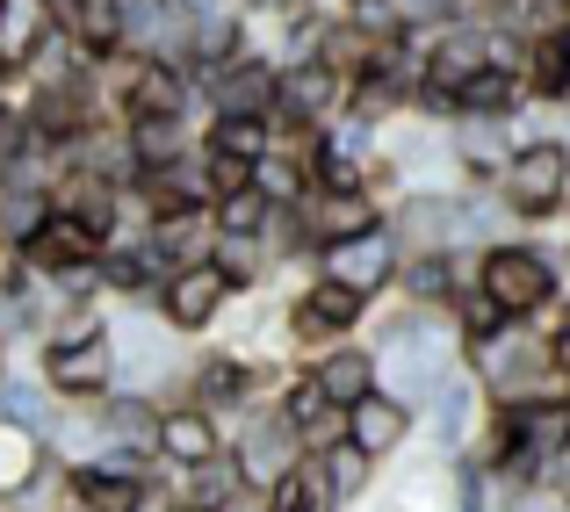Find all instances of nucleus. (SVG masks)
I'll return each instance as SVG.
<instances>
[{"mask_svg": "<svg viewBox=\"0 0 570 512\" xmlns=\"http://www.w3.org/2000/svg\"><path fill=\"white\" fill-rule=\"evenodd\" d=\"M455 354H462V333L448 311H419L404 304L397 318L383 325V354H376V390H390L397 404H426L433 390L455 375Z\"/></svg>", "mask_w": 570, "mask_h": 512, "instance_id": "1", "label": "nucleus"}, {"mask_svg": "<svg viewBox=\"0 0 570 512\" xmlns=\"http://www.w3.org/2000/svg\"><path fill=\"white\" fill-rule=\"evenodd\" d=\"M37 383L58 404H101L124 383V361H116V333L101 311H72L58 333L37 339Z\"/></svg>", "mask_w": 570, "mask_h": 512, "instance_id": "2", "label": "nucleus"}, {"mask_svg": "<svg viewBox=\"0 0 570 512\" xmlns=\"http://www.w3.org/2000/svg\"><path fill=\"white\" fill-rule=\"evenodd\" d=\"M462 354H470V383L484 390L491 404H528V397H557V390H570L557 375V361H549V339H534L520 318H505L491 339H470Z\"/></svg>", "mask_w": 570, "mask_h": 512, "instance_id": "3", "label": "nucleus"}, {"mask_svg": "<svg viewBox=\"0 0 570 512\" xmlns=\"http://www.w3.org/2000/svg\"><path fill=\"white\" fill-rule=\"evenodd\" d=\"M476 289H484L505 318L528 325L534 311L557 304V260H549V253H534V246H520V238H499V246L476 253Z\"/></svg>", "mask_w": 570, "mask_h": 512, "instance_id": "4", "label": "nucleus"}, {"mask_svg": "<svg viewBox=\"0 0 570 512\" xmlns=\"http://www.w3.org/2000/svg\"><path fill=\"white\" fill-rule=\"evenodd\" d=\"M232 462H238V476H246L253 499H267L282 476H296L311 462V447H304V433L282 419V404H253V412H238Z\"/></svg>", "mask_w": 570, "mask_h": 512, "instance_id": "5", "label": "nucleus"}, {"mask_svg": "<svg viewBox=\"0 0 570 512\" xmlns=\"http://www.w3.org/2000/svg\"><path fill=\"white\" fill-rule=\"evenodd\" d=\"M499 203H505V217H528V224L570 209V145L563 138L513 145V159L499 174Z\"/></svg>", "mask_w": 570, "mask_h": 512, "instance_id": "6", "label": "nucleus"}, {"mask_svg": "<svg viewBox=\"0 0 570 512\" xmlns=\"http://www.w3.org/2000/svg\"><path fill=\"white\" fill-rule=\"evenodd\" d=\"M311 260H318V275H325V282H340V289L383 296L390 282H397V267H404V238H397V224L383 217L376 232H362V238H340V246H318Z\"/></svg>", "mask_w": 570, "mask_h": 512, "instance_id": "7", "label": "nucleus"}, {"mask_svg": "<svg viewBox=\"0 0 570 512\" xmlns=\"http://www.w3.org/2000/svg\"><path fill=\"white\" fill-rule=\"evenodd\" d=\"M368 304H376V296L340 289V282L311 275V289H296V304H289V339H296V346H311V354H325V346H340V339L354 333V325L368 318Z\"/></svg>", "mask_w": 570, "mask_h": 512, "instance_id": "8", "label": "nucleus"}, {"mask_svg": "<svg viewBox=\"0 0 570 512\" xmlns=\"http://www.w3.org/2000/svg\"><path fill=\"white\" fill-rule=\"evenodd\" d=\"M101 253H109V238L87 232L80 217H66V209H51V217H43V232L29 238V246H14V267H29L37 282H66V275L101 267Z\"/></svg>", "mask_w": 570, "mask_h": 512, "instance_id": "9", "label": "nucleus"}, {"mask_svg": "<svg viewBox=\"0 0 570 512\" xmlns=\"http://www.w3.org/2000/svg\"><path fill=\"white\" fill-rule=\"evenodd\" d=\"M232 296H238V289L224 282L217 260L174 267L167 289H159V325H167V333H181V339H195V333H209V325L224 318V304H232Z\"/></svg>", "mask_w": 570, "mask_h": 512, "instance_id": "10", "label": "nucleus"}, {"mask_svg": "<svg viewBox=\"0 0 570 512\" xmlns=\"http://www.w3.org/2000/svg\"><path fill=\"white\" fill-rule=\"evenodd\" d=\"M51 29L87 58V66L130 51V14H124V0H51Z\"/></svg>", "mask_w": 570, "mask_h": 512, "instance_id": "11", "label": "nucleus"}, {"mask_svg": "<svg viewBox=\"0 0 570 512\" xmlns=\"http://www.w3.org/2000/svg\"><path fill=\"white\" fill-rule=\"evenodd\" d=\"M296 209H304L311 253L340 246V238H362V232H376V224H383V195L376 188H311Z\"/></svg>", "mask_w": 570, "mask_h": 512, "instance_id": "12", "label": "nucleus"}, {"mask_svg": "<svg viewBox=\"0 0 570 512\" xmlns=\"http://www.w3.org/2000/svg\"><path fill=\"white\" fill-rule=\"evenodd\" d=\"M153 447H159V462H167V476L203 470V462L224 455V419H209L203 404L174 397V404H159V441Z\"/></svg>", "mask_w": 570, "mask_h": 512, "instance_id": "13", "label": "nucleus"}, {"mask_svg": "<svg viewBox=\"0 0 570 512\" xmlns=\"http://www.w3.org/2000/svg\"><path fill=\"white\" fill-rule=\"evenodd\" d=\"M181 397H188V404H203L209 419H224V412H253V404H261V368H253L246 354H203V361L188 368Z\"/></svg>", "mask_w": 570, "mask_h": 512, "instance_id": "14", "label": "nucleus"}, {"mask_svg": "<svg viewBox=\"0 0 570 512\" xmlns=\"http://www.w3.org/2000/svg\"><path fill=\"white\" fill-rule=\"evenodd\" d=\"M145 246L159 253V267H195L217 253V217L209 209H167V217H145Z\"/></svg>", "mask_w": 570, "mask_h": 512, "instance_id": "15", "label": "nucleus"}, {"mask_svg": "<svg viewBox=\"0 0 570 512\" xmlns=\"http://www.w3.org/2000/svg\"><path fill=\"white\" fill-rule=\"evenodd\" d=\"M101 289L124 296V304H153L159 311V289H167V267H159V253L138 238H116L109 253H101Z\"/></svg>", "mask_w": 570, "mask_h": 512, "instance_id": "16", "label": "nucleus"}, {"mask_svg": "<svg viewBox=\"0 0 570 512\" xmlns=\"http://www.w3.org/2000/svg\"><path fill=\"white\" fill-rule=\"evenodd\" d=\"M528 109V80L513 66H484L476 80L455 87V124H505Z\"/></svg>", "mask_w": 570, "mask_h": 512, "instance_id": "17", "label": "nucleus"}, {"mask_svg": "<svg viewBox=\"0 0 570 512\" xmlns=\"http://www.w3.org/2000/svg\"><path fill=\"white\" fill-rule=\"evenodd\" d=\"M412 433V404H397L390 390H368L362 404H347V441L362 447L368 462H383V455H397V441Z\"/></svg>", "mask_w": 570, "mask_h": 512, "instance_id": "18", "label": "nucleus"}, {"mask_svg": "<svg viewBox=\"0 0 570 512\" xmlns=\"http://www.w3.org/2000/svg\"><path fill=\"white\" fill-rule=\"evenodd\" d=\"M282 419L304 433L311 455H318V447H333V441H347V412H340V404L325 397L311 375H289V383H282Z\"/></svg>", "mask_w": 570, "mask_h": 512, "instance_id": "19", "label": "nucleus"}, {"mask_svg": "<svg viewBox=\"0 0 570 512\" xmlns=\"http://www.w3.org/2000/svg\"><path fill=\"white\" fill-rule=\"evenodd\" d=\"M304 375L340 404V412H347V404H362L368 390H376V354H368V346H347V339H340V346H325V354H311V368H304Z\"/></svg>", "mask_w": 570, "mask_h": 512, "instance_id": "20", "label": "nucleus"}, {"mask_svg": "<svg viewBox=\"0 0 570 512\" xmlns=\"http://www.w3.org/2000/svg\"><path fill=\"white\" fill-rule=\"evenodd\" d=\"M520 80H528V101L570 109V22L528 37V66H520Z\"/></svg>", "mask_w": 570, "mask_h": 512, "instance_id": "21", "label": "nucleus"}, {"mask_svg": "<svg viewBox=\"0 0 570 512\" xmlns=\"http://www.w3.org/2000/svg\"><path fill=\"white\" fill-rule=\"evenodd\" d=\"M124 138H130V167L138 174H153V167H174L181 152H195V116H130L124 124Z\"/></svg>", "mask_w": 570, "mask_h": 512, "instance_id": "22", "label": "nucleus"}, {"mask_svg": "<svg viewBox=\"0 0 570 512\" xmlns=\"http://www.w3.org/2000/svg\"><path fill=\"white\" fill-rule=\"evenodd\" d=\"M397 289H404V304H419V311H455L462 260H455V253H404Z\"/></svg>", "mask_w": 570, "mask_h": 512, "instance_id": "23", "label": "nucleus"}, {"mask_svg": "<svg viewBox=\"0 0 570 512\" xmlns=\"http://www.w3.org/2000/svg\"><path fill=\"white\" fill-rule=\"evenodd\" d=\"M174 499L195 505V512H238L253 491H246V476H238L232 447H224L217 462H203V470H181V476H174Z\"/></svg>", "mask_w": 570, "mask_h": 512, "instance_id": "24", "label": "nucleus"}, {"mask_svg": "<svg viewBox=\"0 0 570 512\" xmlns=\"http://www.w3.org/2000/svg\"><path fill=\"white\" fill-rule=\"evenodd\" d=\"M51 37V0H0V66L22 80V66Z\"/></svg>", "mask_w": 570, "mask_h": 512, "instance_id": "25", "label": "nucleus"}, {"mask_svg": "<svg viewBox=\"0 0 570 512\" xmlns=\"http://www.w3.org/2000/svg\"><path fill=\"white\" fill-rule=\"evenodd\" d=\"M51 447H43V433H29V426H8L0 419V505H14L29 484H37L43 470H51Z\"/></svg>", "mask_w": 570, "mask_h": 512, "instance_id": "26", "label": "nucleus"}, {"mask_svg": "<svg viewBox=\"0 0 570 512\" xmlns=\"http://www.w3.org/2000/svg\"><path fill=\"white\" fill-rule=\"evenodd\" d=\"M95 419H101V441H130V447L159 441V397L153 390H109L95 404Z\"/></svg>", "mask_w": 570, "mask_h": 512, "instance_id": "27", "label": "nucleus"}, {"mask_svg": "<svg viewBox=\"0 0 570 512\" xmlns=\"http://www.w3.org/2000/svg\"><path fill=\"white\" fill-rule=\"evenodd\" d=\"M368 470H376V462H368L354 441H333V447L311 455V476H318V499L325 505H354L368 491Z\"/></svg>", "mask_w": 570, "mask_h": 512, "instance_id": "28", "label": "nucleus"}, {"mask_svg": "<svg viewBox=\"0 0 570 512\" xmlns=\"http://www.w3.org/2000/svg\"><path fill=\"white\" fill-rule=\"evenodd\" d=\"M203 152L261 167V159L275 152V124H267V116H203Z\"/></svg>", "mask_w": 570, "mask_h": 512, "instance_id": "29", "label": "nucleus"}, {"mask_svg": "<svg viewBox=\"0 0 570 512\" xmlns=\"http://www.w3.org/2000/svg\"><path fill=\"white\" fill-rule=\"evenodd\" d=\"M145 491L153 484H124V476H101V470H87V462L66 470V505L72 512H130Z\"/></svg>", "mask_w": 570, "mask_h": 512, "instance_id": "30", "label": "nucleus"}, {"mask_svg": "<svg viewBox=\"0 0 570 512\" xmlns=\"http://www.w3.org/2000/svg\"><path fill=\"white\" fill-rule=\"evenodd\" d=\"M404 109H412V87L390 80L383 66H368L362 80L347 87V116H354V124H368V130H383L390 116H404Z\"/></svg>", "mask_w": 570, "mask_h": 512, "instance_id": "31", "label": "nucleus"}, {"mask_svg": "<svg viewBox=\"0 0 570 512\" xmlns=\"http://www.w3.org/2000/svg\"><path fill=\"white\" fill-rule=\"evenodd\" d=\"M0 419H8V426H29V433H51L58 397L43 383H29V375H0Z\"/></svg>", "mask_w": 570, "mask_h": 512, "instance_id": "32", "label": "nucleus"}, {"mask_svg": "<svg viewBox=\"0 0 570 512\" xmlns=\"http://www.w3.org/2000/svg\"><path fill=\"white\" fill-rule=\"evenodd\" d=\"M209 217H217V238H261L267 217H275V203H267L261 188H238V195H224V203H209Z\"/></svg>", "mask_w": 570, "mask_h": 512, "instance_id": "33", "label": "nucleus"}, {"mask_svg": "<svg viewBox=\"0 0 570 512\" xmlns=\"http://www.w3.org/2000/svg\"><path fill=\"white\" fill-rule=\"evenodd\" d=\"M426 404H433V433H441V441L455 447L462 433H470V419H476V383H462V375H448V383L433 390Z\"/></svg>", "mask_w": 570, "mask_h": 512, "instance_id": "34", "label": "nucleus"}, {"mask_svg": "<svg viewBox=\"0 0 570 512\" xmlns=\"http://www.w3.org/2000/svg\"><path fill=\"white\" fill-rule=\"evenodd\" d=\"M209 260L224 267V282H232L238 296H246V289H261V275H267V238H217Z\"/></svg>", "mask_w": 570, "mask_h": 512, "instance_id": "35", "label": "nucleus"}, {"mask_svg": "<svg viewBox=\"0 0 570 512\" xmlns=\"http://www.w3.org/2000/svg\"><path fill=\"white\" fill-rule=\"evenodd\" d=\"M448 318H455L462 346H470V339H491V333H499V325H505V311L491 304V296L476 289V275H470V282H462V296H455V311H448Z\"/></svg>", "mask_w": 570, "mask_h": 512, "instance_id": "36", "label": "nucleus"}, {"mask_svg": "<svg viewBox=\"0 0 570 512\" xmlns=\"http://www.w3.org/2000/svg\"><path fill=\"white\" fill-rule=\"evenodd\" d=\"M261 512H333V505L318 499V476H311V462H304L296 476H282V484L267 491V499H261Z\"/></svg>", "mask_w": 570, "mask_h": 512, "instance_id": "37", "label": "nucleus"}, {"mask_svg": "<svg viewBox=\"0 0 570 512\" xmlns=\"http://www.w3.org/2000/svg\"><path fill=\"white\" fill-rule=\"evenodd\" d=\"M203 174H209V203L253 188V167H246V159H224V152H203Z\"/></svg>", "mask_w": 570, "mask_h": 512, "instance_id": "38", "label": "nucleus"}, {"mask_svg": "<svg viewBox=\"0 0 570 512\" xmlns=\"http://www.w3.org/2000/svg\"><path fill=\"white\" fill-rule=\"evenodd\" d=\"M455 491H462L455 512H491L484 505V462H455Z\"/></svg>", "mask_w": 570, "mask_h": 512, "instance_id": "39", "label": "nucleus"}, {"mask_svg": "<svg viewBox=\"0 0 570 512\" xmlns=\"http://www.w3.org/2000/svg\"><path fill=\"white\" fill-rule=\"evenodd\" d=\"M549 361H557V375L570 383V311L557 318V333H549Z\"/></svg>", "mask_w": 570, "mask_h": 512, "instance_id": "40", "label": "nucleus"}, {"mask_svg": "<svg viewBox=\"0 0 570 512\" xmlns=\"http://www.w3.org/2000/svg\"><path fill=\"white\" fill-rule=\"evenodd\" d=\"M167 8H174V0H124V14H130V37H138L145 22H159Z\"/></svg>", "mask_w": 570, "mask_h": 512, "instance_id": "41", "label": "nucleus"}, {"mask_svg": "<svg viewBox=\"0 0 570 512\" xmlns=\"http://www.w3.org/2000/svg\"><path fill=\"white\" fill-rule=\"evenodd\" d=\"M542 491H557V499H570V447H563V455L542 470Z\"/></svg>", "mask_w": 570, "mask_h": 512, "instance_id": "42", "label": "nucleus"}, {"mask_svg": "<svg viewBox=\"0 0 570 512\" xmlns=\"http://www.w3.org/2000/svg\"><path fill=\"white\" fill-rule=\"evenodd\" d=\"M130 512H174V491H167V484H153V491H145V499L130 505Z\"/></svg>", "mask_w": 570, "mask_h": 512, "instance_id": "43", "label": "nucleus"}, {"mask_svg": "<svg viewBox=\"0 0 570 512\" xmlns=\"http://www.w3.org/2000/svg\"><path fill=\"white\" fill-rule=\"evenodd\" d=\"M8 346H14V339H8V333H0V375H8Z\"/></svg>", "mask_w": 570, "mask_h": 512, "instance_id": "44", "label": "nucleus"}, {"mask_svg": "<svg viewBox=\"0 0 570 512\" xmlns=\"http://www.w3.org/2000/svg\"><path fill=\"white\" fill-rule=\"evenodd\" d=\"M174 512H195V505H181V499H174Z\"/></svg>", "mask_w": 570, "mask_h": 512, "instance_id": "45", "label": "nucleus"}, {"mask_svg": "<svg viewBox=\"0 0 570 512\" xmlns=\"http://www.w3.org/2000/svg\"><path fill=\"white\" fill-rule=\"evenodd\" d=\"M58 512H72V505H58Z\"/></svg>", "mask_w": 570, "mask_h": 512, "instance_id": "46", "label": "nucleus"}]
</instances>
